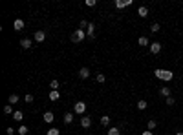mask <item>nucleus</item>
I'll use <instances>...</instances> for the list:
<instances>
[{
	"mask_svg": "<svg viewBox=\"0 0 183 135\" xmlns=\"http://www.w3.org/2000/svg\"><path fill=\"white\" fill-rule=\"evenodd\" d=\"M154 75H156L157 79H161V81H165V82L172 81V77H174V73H172V71H169V69H156V71H154Z\"/></svg>",
	"mask_w": 183,
	"mask_h": 135,
	"instance_id": "1",
	"label": "nucleus"
},
{
	"mask_svg": "<svg viewBox=\"0 0 183 135\" xmlns=\"http://www.w3.org/2000/svg\"><path fill=\"white\" fill-rule=\"evenodd\" d=\"M82 40H84V31H82V29H75V31L72 33V42L79 44V42H82Z\"/></svg>",
	"mask_w": 183,
	"mask_h": 135,
	"instance_id": "2",
	"label": "nucleus"
},
{
	"mask_svg": "<svg viewBox=\"0 0 183 135\" xmlns=\"http://www.w3.org/2000/svg\"><path fill=\"white\" fill-rule=\"evenodd\" d=\"M73 111H75L77 115H84V113H86V102H82V101L75 102V106H73Z\"/></svg>",
	"mask_w": 183,
	"mask_h": 135,
	"instance_id": "3",
	"label": "nucleus"
},
{
	"mask_svg": "<svg viewBox=\"0 0 183 135\" xmlns=\"http://www.w3.org/2000/svg\"><path fill=\"white\" fill-rule=\"evenodd\" d=\"M33 40L35 42H44L46 40V31H42V29H38V31H35V35H33Z\"/></svg>",
	"mask_w": 183,
	"mask_h": 135,
	"instance_id": "4",
	"label": "nucleus"
},
{
	"mask_svg": "<svg viewBox=\"0 0 183 135\" xmlns=\"http://www.w3.org/2000/svg\"><path fill=\"white\" fill-rule=\"evenodd\" d=\"M81 126L82 128H90L92 126V117H88V115H82V117H81Z\"/></svg>",
	"mask_w": 183,
	"mask_h": 135,
	"instance_id": "5",
	"label": "nucleus"
},
{
	"mask_svg": "<svg viewBox=\"0 0 183 135\" xmlns=\"http://www.w3.org/2000/svg\"><path fill=\"white\" fill-rule=\"evenodd\" d=\"M161 51V44L159 42H150V53L152 55H157Z\"/></svg>",
	"mask_w": 183,
	"mask_h": 135,
	"instance_id": "6",
	"label": "nucleus"
},
{
	"mask_svg": "<svg viewBox=\"0 0 183 135\" xmlns=\"http://www.w3.org/2000/svg\"><path fill=\"white\" fill-rule=\"evenodd\" d=\"M137 15H139L141 18H147V17H148V7H147V6L137 7Z\"/></svg>",
	"mask_w": 183,
	"mask_h": 135,
	"instance_id": "7",
	"label": "nucleus"
},
{
	"mask_svg": "<svg viewBox=\"0 0 183 135\" xmlns=\"http://www.w3.org/2000/svg\"><path fill=\"white\" fill-rule=\"evenodd\" d=\"M79 77H81L82 81L88 79V77H90V69H88V68H81V69H79Z\"/></svg>",
	"mask_w": 183,
	"mask_h": 135,
	"instance_id": "8",
	"label": "nucleus"
},
{
	"mask_svg": "<svg viewBox=\"0 0 183 135\" xmlns=\"http://www.w3.org/2000/svg\"><path fill=\"white\" fill-rule=\"evenodd\" d=\"M44 121H46L48 124H51L53 121H55V115H53V111H46V113H44Z\"/></svg>",
	"mask_w": 183,
	"mask_h": 135,
	"instance_id": "9",
	"label": "nucleus"
},
{
	"mask_svg": "<svg viewBox=\"0 0 183 135\" xmlns=\"http://www.w3.org/2000/svg\"><path fill=\"white\" fill-rule=\"evenodd\" d=\"M13 28H15V31H22L24 29V20H20V18H17L13 24Z\"/></svg>",
	"mask_w": 183,
	"mask_h": 135,
	"instance_id": "10",
	"label": "nucleus"
},
{
	"mask_svg": "<svg viewBox=\"0 0 183 135\" xmlns=\"http://www.w3.org/2000/svg\"><path fill=\"white\" fill-rule=\"evenodd\" d=\"M59 99H61V93H59V89L55 91V89H51V91H49V101H59Z\"/></svg>",
	"mask_w": 183,
	"mask_h": 135,
	"instance_id": "11",
	"label": "nucleus"
},
{
	"mask_svg": "<svg viewBox=\"0 0 183 135\" xmlns=\"http://www.w3.org/2000/svg\"><path fill=\"white\" fill-rule=\"evenodd\" d=\"M18 101H20V97H18L17 93H11V95H9V99H7V102L11 104V106H13V104H17Z\"/></svg>",
	"mask_w": 183,
	"mask_h": 135,
	"instance_id": "12",
	"label": "nucleus"
},
{
	"mask_svg": "<svg viewBox=\"0 0 183 135\" xmlns=\"http://www.w3.org/2000/svg\"><path fill=\"white\" fill-rule=\"evenodd\" d=\"M31 40H29V38H22V40H20V48L22 49H29V48H31Z\"/></svg>",
	"mask_w": 183,
	"mask_h": 135,
	"instance_id": "13",
	"label": "nucleus"
},
{
	"mask_svg": "<svg viewBox=\"0 0 183 135\" xmlns=\"http://www.w3.org/2000/svg\"><path fill=\"white\" fill-rule=\"evenodd\" d=\"M137 44H139L141 48H147V46H150V42H148V38H147V37H139V38H137Z\"/></svg>",
	"mask_w": 183,
	"mask_h": 135,
	"instance_id": "14",
	"label": "nucleus"
},
{
	"mask_svg": "<svg viewBox=\"0 0 183 135\" xmlns=\"http://www.w3.org/2000/svg\"><path fill=\"white\" fill-rule=\"evenodd\" d=\"M62 121H64V124H72L73 122V113H66L62 117Z\"/></svg>",
	"mask_w": 183,
	"mask_h": 135,
	"instance_id": "15",
	"label": "nucleus"
},
{
	"mask_svg": "<svg viewBox=\"0 0 183 135\" xmlns=\"http://www.w3.org/2000/svg\"><path fill=\"white\" fill-rule=\"evenodd\" d=\"M106 135H121V130L119 128H108V132H106Z\"/></svg>",
	"mask_w": 183,
	"mask_h": 135,
	"instance_id": "16",
	"label": "nucleus"
},
{
	"mask_svg": "<svg viewBox=\"0 0 183 135\" xmlns=\"http://www.w3.org/2000/svg\"><path fill=\"white\" fill-rule=\"evenodd\" d=\"M159 93L163 95V97H172V95H170V88H167V86H165V88H161V89H159Z\"/></svg>",
	"mask_w": 183,
	"mask_h": 135,
	"instance_id": "17",
	"label": "nucleus"
},
{
	"mask_svg": "<svg viewBox=\"0 0 183 135\" xmlns=\"http://www.w3.org/2000/svg\"><path fill=\"white\" fill-rule=\"evenodd\" d=\"M108 124H110V117H108V115H103L101 117V126H108Z\"/></svg>",
	"mask_w": 183,
	"mask_h": 135,
	"instance_id": "18",
	"label": "nucleus"
},
{
	"mask_svg": "<svg viewBox=\"0 0 183 135\" xmlns=\"http://www.w3.org/2000/svg\"><path fill=\"white\" fill-rule=\"evenodd\" d=\"M115 7H117V9L126 7V0H115Z\"/></svg>",
	"mask_w": 183,
	"mask_h": 135,
	"instance_id": "19",
	"label": "nucleus"
},
{
	"mask_svg": "<svg viewBox=\"0 0 183 135\" xmlns=\"http://www.w3.org/2000/svg\"><path fill=\"white\" fill-rule=\"evenodd\" d=\"M13 119H15V121H17V122H20L22 121V111H13Z\"/></svg>",
	"mask_w": 183,
	"mask_h": 135,
	"instance_id": "20",
	"label": "nucleus"
},
{
	"mask_svg": "<svg viewBox=\"0 0 183 135\" xmlns=\"http://www.w3.org/2000/svg\"><path fill=\"white\" fill-rule=\"evenodd\" d=\"M147 126H148V130H150V132H152V130H156V128H157V122L154 121V119H150V121H148V124H147Z\"/></svg>",
	"mask_w": 183,
	"mask_h": 135,
	"instance_id": "21",
	"label": "nucleus"
},
{
	"mask_svg": "<svg viewBox=\"0 0 183 135\" xmlns=\"http://www.w3.org/2000/svg\"><path fill=\"white\" fill-rule=\"evenodd\" d=\"M46 135H61V130H57V128H49Z\"/></svg>",
	"mask_w": 183,
	"mask_h": 135,
	"instance_id": "22",
	"label": "nucleus"
},
{
	"mask_svg": "<svg viewBox=\"0 0 183 135\" xmlns=\"http://www.w3.org/2000/svg\"><path fill=\"white\" fill-rule=\"evenodd\" d=\"M147 106H148L147 101H139V102H137V109H141V111H143V109H147Z\"/></svg>",
	"mask_w": 183,
	"mask_h": 135,
	"instance_id": "23",
	"label": "nucleus"
},
{
	"mask_svg": "<svg viewBox=\"0 0 183 135\" xmlns=\"http://www.w3.org/2000/svg\"><path fill=\"white\" fill-rule=\"evenodd\" d=\"M95 81H97L99 84H103V82L106 81V77H105V75H103V73H97V75H95Z\"/></svg>",
	"mask_w": 183,
	"mask_h": 135,
	"instance_id": "24",
	"label": "nucleus"
},
{
	"mask_svg": "<svg viewBox=\"0 0 183 135\" xmlns=\"http://www.w3.org/2000/svg\"><path fill=\"white\" fill-rule=\"evenodd\" d=\"M49 88H51V89H55V91H57V89H59V81H55V79H53V81L49 82Z\"/></svg>",
	"mask_w": 183,
	"mask_h": 135,
	"instance_id": "25",
	"label": "nucleus"
},
{
	"mask_svg": "<svg viewBox=\"0 0 183 135\" xmlns=\"http://www.w3.org/2000/svg\"><path fill=\"white\" fill-rule=\"evenodd\" d=\"M18 133H20V135H26V133H29V130H28V126H24V124H22V126L18 128Z\"/></svg>",
	"mask_w": 183,
	"mask_h": 135,
	"instance_id": "26",
	"label": "nucleus"
},
{
	"mask_svg": "<svg viewBox=\"0 0 183 135\" xmlns=\"http://www.w3.org/2000/svg\"><path fill=\"white\" fill-rule=\"evenodd\" d=\"M150 31H152V33H157V31H159V24H157V22L152 24V26H150Z\"/></svg>",
	"mask_w": 183,
	"mask_h": 135,
	"instance_id": "27",
	"label": "nucleus"
},
{
	"mask_svg": "<svg viewBox=\"0 0 183 135\" xmlns=\"http://www.w3.org/2000/svg\"><path fill=\"white\" fill-rule=\"evenodd\" d=\"M165 102H167V106H174V102H176V101H174V97H167V101H165Z\"/></svg>",
	"mask_w": 183,
	"mask_h": 135,
	"instance_id": "28",
	"label": "nucleus"
},
{
	"mask_svg": "<svg viewBox=\"0 0 183 135\" xmlns=\"http://www.w3.org/2000/svg\"><path fill=\"white\" fill-rule=\"evenodd\" d=\"M24 102H28V104H29V102H33V95H31V93H28L26 97H24Z\"/></svg>",
	"mask_w": 183,
	"mask_h": 135,
	"instance_id": "29",
	"label": "nucleus"
},
{
	"mask_svg": "<svg viewBox=\"0 0 183 135\" xmlns=\"http://www.w3.org/2000/svg\"><path fill=\"white\" fill-rule=\"evenodd\" d=\"M11 111H13V109H11V104H6V106H4V113H6V115H9Z\"/></svg>",
	"mask_w": 183,
	"mask_h": 135,
	"instance_id": "30",
	"label": "nucleus"
},
{
	"mask_svg": "<svg viewBox=\"0 0 183 135\" xmlns=\"http://www.w3.org/2000/svg\"><path fill=\"white\" fill-rule=\"evenodd\" d=\"M88 24H90V22H86V20H81V24H79V28H81L82 31H84V28L88 29Z\"/></svg>",
	"mask_w": 183,
	"mask_h": 135,
	"instance_id": "31",
	"label": "nucleus"
},
{
	"mask_svg": "<svg viewBox=\"0 0 183 135\" xmlns=\"http://www.w3.org/2000/svg\"><path fill=\"white\" fill-rule=\"evenodd\" d=\"M84 4H86V6H88V7H93V6H95V4H97V2H95V0H86V2H84Z\"/></svg>",
	"mask_w": 183,
	"mask_h": 135,
	"instance_id": "32",
	"label": "nucleus"
},
{
	"mask_svg": "<svg viewBox=\"0 0 183 135\" xmlns=\"http://www.w3.org/2000/svg\"><path fill=\"white\" fill-rule=\"evenodd\" d=\"M6 133H7V135H13V133H15V130H13V128H11V126H9V128H7V130H6Z\"/></svg>",
	"mask_w": 183,
	"mask_h": 135,
	"instance_id": "33",
	"label": "nucleus"
},
{
	"mask_svg": "<svg viewBox=\"0 0 183 135\" xmlns=\"http://www.w3.org/2000/svg\"><path fill=\"white\" fill-rule=\"evenodd\" d=\"M143 135H154V133H152L150 130H148V132H143Z\"/></svg>",
	"mask_w": 183,
	"mask_h": 135,
	"instance_id": "34",
	"label": "nucleus"
},
{
	"mask_svg": "<svg viewBox=\"0 0 183 135\" xmlns=\"http://www.w3.org/2000/svg\"><path fill=\"white\" fill-rule=\"evenodd\" d=\"M174 135H183V132H176V133H174Z\"/></svg>",
	"mask_w": 183,
	"mask_h": 135,
	"instance_id": "35",
	"label": "nucleus"
},
{
	"mask_svg": "<svg viewBox=\"0 0 183 135\" xmlns=\"http://www.w3.org/2000/svg\"><path fill=\"white\" fill-rule=\"evenodd\" d=\"M165 135H169V133H165Z\"/></svg>",
	"mask_w": 183,
	"mask_h": 135,
	"instance_id": "36",
	"label": "nucleus"
}]
</instances>
